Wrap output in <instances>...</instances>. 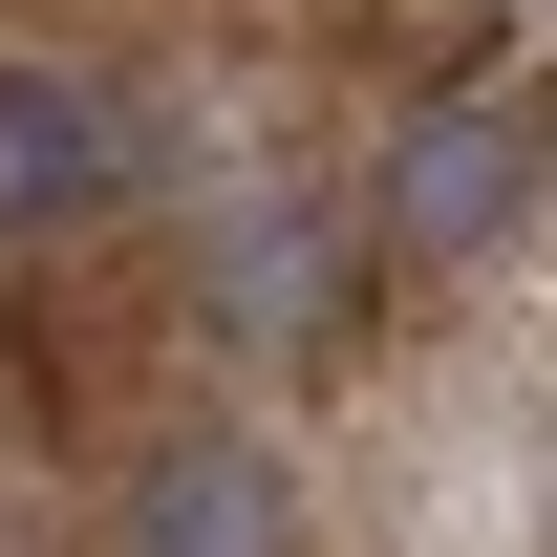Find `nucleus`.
<instances>
[{
    "label": "nucleus",
    "instance_id": "nucleus-1",
    "mask_svg": "<svg viewBox=\"0 0 557 557\" xmlns=\"http://www.w3.org/2000/svg\"><path fill=\"white\" fill-rule=\"evenodd\" d=\"M386 236H408V258L536 236V86H429L408 150H386Z\"/></svg>",
    "mask_w": 557,
    "mask_h": 557
},
{
    "label": "nucleus",
    "instance_id": "nucleus-2",
    "mask_svg": "<svg viewBox=\"0 0 557 557\" xmlns=\"http://www.w3.org/2000/svg\"><path fill=\"white\" fill-rule=\"evenodd\" d=\"M129 557H300L278 450H258V429H172V450H129Z\"/></svg>",
    "mask_w": 557,
    "mask_h": 557
},
{
    "label": "nucleus",
    "instance_id": "nucleus-3",
    "mask_svg": "<svg viewBox=\"0 0 557 557\" xmlns=\"http://www.w3.org/2000/svg\"><path fill=\"white\" fill-rule=\"evenodd\" d=\"M129 194V108L65 65H0V236H65V214Z\"/></svg>",
    "mask_w": 557,
    "mask_h": 557
},
{
    "label": "nucleus",
    "instance_id": "nucleus-4",
    "mask_svg": "<svg viewBox=\"0 0 557 557\" xmlns=\"http://www.w3.org/2000/svg\"><path fill=\"white\" fill-rule=\"evenodd\" d=\"M322 258H344L322 214H236V236H214V322H236V344H322Z\"/></svg>",
    "mask_w": 557,
    "mask_h": 557
}]
</instances>
